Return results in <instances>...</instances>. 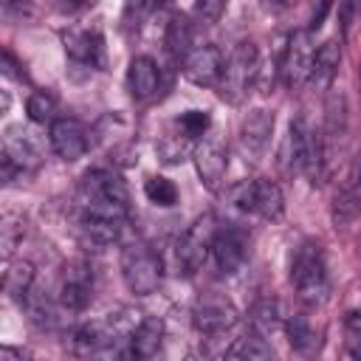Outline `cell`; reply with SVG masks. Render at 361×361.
<instances>
[{
	"instance_id": "603a6c76",
	"label": "cell",
	"mask_w": 361,
	"mask_h": 361,
	"mask_svg": "<svg viewBox=\"0 0 361 361\" xmlns=\"http://www.w3.org/2000/svg\"><path fill=\"white\" fill-rule=\"evenodd\" d=\"M192 20L186 14H172L166 23V34H164V45L169 51V56L175 62L183 65V59L192 54Z\"/></svg>"
},
{
	"instance_id": "f1b7e54d",
	"label": "cell",
	"mask_w": 361,
	"mask_h": 361,
	"mask_svg": "<svg viewBox=\"0 0 361 361\" xmlns=\"http://www.w3.org/2000/svg\"><path fill=\"white\" fill-rule=\"evenodd\" d=\"M23 234H25L23 217L20 214H3V220H0V254L6 262H11V254L23 243Z\"/></svg>"
},
{
	"instance_id": "f35d334b",
	"label": "cell",
	"mask_w": 361,
	"mask_h": 361,
	"mask_svg": "<svg viewBox=\"0 0 361 361\" xmlns=\"http://www.w3.org/2000/svg\"><path fill=\"white\" fill-rule=\"evenodd\" d=\"M17 175H23L17 166H14V161H8L6 155H0V180L8 186V183H14V178Z\"/></svg>"
},
{
	"instance_id": "4dcf8cb0",
	"label": "cell",
	"mask_w": 361,
	"mask_h": 361,
	"mask_svg": "<svg viewBox=\"0 0 361 361\" xmlns=\"http://www.w3.org/2000/svg\"><path fill=\"white\" fill-rule=\"evenodd\" d=\"M195 147H197V144H192V141L178 130L175 135H164L155 149H158V155H161L164 164H178V161H183L186 155H192Z\"/></svg>"
},
{
	"instance_id": "83f0119b",
	"label": "cell",
	"mask_w": 361,
	"mask_h": 361,
	"mask_svg": "<svg viewBox=\"0 0 361 361\" xmlns=\"http://www.w3.org/2000/svg\"><path fill=\"white\" fill-rule=\"evenodd\" d=\"M23 307H25L28 319H31L34 324H39V327H51V324H56L59 310H62L59 302H54L45 290H31V293L25 296Z\"/></svg>"
},
{
	"instance_id": "9c48e42d",
	"label": "cell",
	"mask_w": 361,
	"mask_h": 361,
	"mask_svg": "<svg viewBox=\"0 0 361 361\" xmlns=\"http://www.w3.org/2000/svg\"><path fill=\"white\" fill-rule=\"evenodd\" d=\"M248 251H251V240H248L245 228H240V226H220L217 228L214 243H212V259L223 276L243 271V265L248 262Z\"/></svg>"
},
{
	"instance_id": "52a82bcc",
	"label": "cell",
	"mask_w": 361,
	"mask_h": 361,
	"mask_svg": "<svg viewBox=\"0 0 361 361\" xmlns=\"http://www.w3.org/2000/svg\"><path fill=\"white\" fill-rule=\"evenodd\" d=\"M231 200L240 212L245 214H257L262 220H279L285 212V197L282 189L268 180V178H254V180H243L231 189Z\"/></svg>"
},
{
	"instance_id": "8d00e7d4",
	"label": "cell",
	"mask_w": 361,
	"mask_h": 361,
	"mask_svg": "<svg viewBox=\"0 0 361 361\" xmlns=\"http://www.w3.org/2000/svg\"><path fill=\"white\" fill-rule=\"evenodd\" d=\"M223 11H226V3H220V0H200V3H195V8H192L195 20L203 23V25L217 23V20L223 17Z\"/></svg>"
},
{
	"instance_id": "6da1fadb",
	"label": "cell",
	"mask_w": 361,
	"mask_h": 361,
	"mask_svg": "<svg viewBox=\"0 0 361 361\" xmlns=\"http://www.w3.org/2000/svg\"><path fill=\"white\" fill-rule=\"evenodd\" d=\"M276 164L282 175H307L313 183H319L327 175V158H324V141L322 133L313 130L305 118H293L288 124V133L279 144Z\"/></svg>"
},
{
	"instance_id": "484cf974",
	"label": "cell",
	"mask_w": 361,
	"mask_h": 361,
	"mask_svg": "<svg viewBox=\"0 0 361 361\" xmlns=\"http://www.w3.org/2000/svg\"><path fill=\"white\" fill-rule=\"evenodd\" d=\"M248 322H251V333H257V336H271L274 330H279L282 327V305L276 302V299H259L254 307H251V313H248Z\"/></svg>"
},
{
	"instance_id": "b9f144b4",
	"label": "cell",
	"mask_w": 361,
	"mask_h": 361,
	"mask_svg": "<svg viewBox=\"0 0 361 361\" xmlns=\"http://www.w3.org/2000/svg\"><path fill=\"white\" fill-rule=\"evenodd\" d=\"M11 107V96H8V90H0V113H6Z\"/></svg>"
},
{
	"instance_id": "ac0fdd59",
	"label": "cell",
	"mask_w": 361,
	"mask_h": 361,
	"mask_svg": "<svg viewBox=\"0 0 361 361\" xmlns=\"http://www.w3.org/2000/svg\"><path fill=\"white\" fill-rule=\"evenodd\" d=\"M271 133H274V113H268V110H251L243 118V127H240V149L245 152V158L257 161L265 152Z\"/></svg>"
},
{
	"instance_id": "8992f818",
	"label": "cell",
	"mask_w": 361,
	"mask_h": 361,
	"mask_svg": "<svg viewBox=\"0 0 361 361\" xmlns=\"http://www.w3.org/2000/svg\"><path fill=\"white\" fill-rule=\"evenodd\" d=\"M313 62H316V45H313V31L299 28L285 39V48L279 51V79L285 87L299 90L313 79Z\"/></svg>"
},
{
	"instance_id": "7bdbcfd3",
	"label": "cell",
	"mask_w": 361,
	"mask_h": 361,
	"mask_svg": "<svg viewBox=\"0 0 361 361\" xmlns=\"http://www.w3.org/2000/svg\"><path fill=\"white\" fill-rule=\"evenodd\" d=\"M358 186H361V155H358V164H355V178H353Z\"/></svg>"
},
{
	"instance_id": "d6986e66",
	"label": "cell",
	"mask_w": 361,
	"mask_h": 361,
	"mask_svg": "<svg viewBox=\"0 0 361 361\" xmlns=\"http://www.w3.org/2000/svg\"><path fill=\"white\" fill-rule=\"evenodd\" d=\"M344 135H347V99L341 90H330L327 107H324V130H322L327 164H330V155L336 152V147L344 141Z\"/></svg>"
},
{
	"instance_id": "d590c367",
	"label": "cell",
	"mask_w": 361,
	"mask_h": 361,
	"mask_svg": "<svg viewBox=\"0 0 361 361\" xmlns=\"http://www.w3.org/2000/svg\"><path fill=\"white\" fill-rule=\"evenodd\" d=\"M90 361H135L130 353V338H116L110 341L102 353H96Z\"/></svg>"
},
{
	"instance_id": "e575fe53",
	"label": "cell",
	"mask_w": 361,
	"mask_h": 361,
	"mask_svg": "<svg viewBox=\"0 0 361 361\" xmlns=\"http://www.w3.org/2000/svg\"><path fill=\"white\" fill-rule=\"evenodd\" d=\"M344 344H347V353L361 361V310H350L347 319H344Z\"/></svg>"
},
{
	"instance_id": "30bf717a",
	"label": "cell",
	"mask_w": 361,
	"mask_h": 361,
	"mask_svg": "<svg viewBox=\"0 0 361 361\" xmlns=\"http://www.w3.org/2000/svg\"><path fill=\"white\" fill-rule=\"evenodd\" d=\"M93 299V268L82 259L68 262L65 274H62V285H59V307L65 313H82Z\"/></svg>"
},
{
	"instance_id": "4fadbf2b",
	"label": "cell",
	"mask_w": 361,
	"mask_h": 361,
	"mask_svg": "<svg viewBox=\"0 0 361 361\" xmlns=\"http://www.w3.org/2000/svg\"><path fill=\"white\" fill-rule=\"evenodd\" d=\"M223 51L217 45H197L192 48V54L183 59V76L197 85V87H217L220 76H223Z\"/></svg>"
},
{
	"instance_id": "836d02e7",
	"label": "cell",
	"mask_w": 361,
	"mask_h": 361,
	"mask_svg": "<svg viewBox=\"0 0 361 361\" xmlns=\"http://www.w3.org/2000/svg\"><path fill=\"white\" fill-rule=\"evenodd\" d=\"M358 209H361V195L350 186V189H344V192H338V195H336L333 220H336L338 226H344V223H350V220L358 214Z\"/></svg>"
},
{
	"instance_id": "74e56055",
	"label": "cell",
	"mask_w": 361,
	"mask_h": 361,
	"mask_svg": "<svg viewBox=\"0 0 361 361\" xmlns=\"http://www.w3.org/2000/svg\"><path fill=\"white\" fill-rule=\"evenodd\" d=\"M20 65L14 62V56H11V51L8 48H3V56H0V71L6 73V76H14V79H23V73L17 71Z\"/></svg>"
},
{
	"instance_id": "3957f363",
	"label": "cell",
	"mask_w": 361,
	"mask_h": 361,
	"mask_svg": "<svg viewBox=\"0 0 361 361\" xmlns=\"http://www.w3.org/2000/svg\"><path fill=\"white\" fill-rule=\"evenodd\" d=\"M257 76H259V48H257V42L243 39L234 45V51L228 54V59L223 65V76L217 82L220 99L228 104H243V99L248 96Z\"/></svg>"
},
{
	"instance_id": "d6a6232c",
	"label": "cell",
	"mask_w": 361,
	"mask_h": 361,
	"mask_svg": "<svg viewBox=\"0 0 361 361\" xmlns=\"http://www.w3.org/2000/svg\"><path fill=\"white\" fill-rule=\"evenodd\" d=\"M175 127H178L189 141H203L206 133H209V127H212V113H209V110H186V113L175 121Z\"/></svg>"
},
{
	"instance_id": "5bb4252c",
	"label": "cell",
	"mask_w": 361,
	"mask_h": 361,
	"mask_svg": "<svg viewBox=\"0 0 361 361\" xmlns=\"http://www.w3.org/2000/svg\"><path fill=\"white\" fill-rule=\"evenodd\" d=\"M48 141H51V149L62 158V161H76L87 152V127L79 121V118H71V116H62L51 124L48 130Z\"/></svg>"
},
{
	"instance_id": "7c38bea8",
	"label": "cell",
	"mask_w": 361,
	"mask_h": 361,
	"mask_svg": "<svg viewBox=\"0 0 361 361\" xmlns=\"http://www.w3.org/2000/svg\"><path fill=\"white\" fill-rule=\"evenodd\" d=\"M8 161H14V166L20 172H34L42 166L45 155H42V147L39 141L34 138V133H28L23 124H14V127H6L3 133V152Z\"/></svg>"
},
{
	"instance_id": "ba28073f",
	"label": "cell",
	"mask_w": 361,
	"mask_h": 361,
	"mask_svg": "<svg viewBox=\"0 0 361 361\" xmlns=\"http://www.w3.org/2000/svg\"><path fill=\"white\" fill-rule=\"evenodd\" d=\"M237 322H240V313L231 305V299L223 296V293H214V290L197 296V302L192 307V324H195V330L203 333V336H212V338L228 333Z\"/></svg>"
},
{
	"instance_id": "cb8c5ba5",
	"label": "cell",
	"mask_w": 361,
	"mask_h": 361,
	"mask_svg": "<svg viewBox=\"0 0 361 361\" xmlns=\"http://www.w3.org/2000/svg\"><path fill=\"white\" fill-rule=\"evenodd\" d=\"M34 265L28 259H17V262H6V271H3V288L11 299H17L20 305L25 302V296L34 290Z\"/></svg>"
},
{
	"instance_id": "5b68a950",
	"label": "cell",
	"mask_w": 361,
	"mask_h": 361,
	"mask_svg": "<svg viewBox=\"0 0 361 361\" xmlns=\"http://www.w3.org/2000/svg\"><path fill=\"white\" fill-rule=\"evenodd\" d=\"M121 276L130 293L149 296L161 288V279H164L161 257L144 243H130L121 248Z\"/></svg>"
},
{
	"instance_id": "7402d4cb",
	"label": "cell",
	"mask_w": 361,
	"mask_h": 361,
	"mask_svg": "<svg viewBox=\"0 0 361 361\" xmlns=\"http://www.w3.org/2000/svg\"><path fill=\"white\" fill-rule=\"evenodd\" d=\"M288 341L296 353L313 355L322 347V327H316L307 313H296L288 319Z\"/></svg>"
},
{
	"instance_id": "1f68e13d",
	"label": "cell",
	"mask_w": 361,
	"mask_h": 361,
	"mask_svg": "<svg viewBox=\"0 0 361 361\" xmlns=\"http://www.w3.org/2000/svg\"><path fill=\"white\" fill-rule=\"evenodd\" d=\"M144 195H147L149 203H155V206H161V209H169V206L178 203V189H175V183H172L169 178H164V175L147 178Z\"/></svg>"
},
{
	"instance_id": "2e32d148",
	"label": "cell",
	"mask_w": 361,
	"mask_h": 361,
	"mask_svg": "<svg viewBox=\"0 0 361 361\" xmlns=\"http://www.w3.org/2000/svg\"><path fill=\"white\" fill-rule=\"evenodd\" d=\"M118 336H116V330H113V324L107 322V319H102V322H85V324H79L73 333H71V338H68V347H71V353L73 355H79V358H93L96 353H102L110 341H116Z\"/></svg>"
},
{
	"instance_id": "f546056e",
	"label": "cell",
	"mask_w": 361,
	"mask_h": 361,
	"mask_svg": "<svg viewBox=\"0 0 361 361\" xmlns=\"http://www.w3.org/2000/svg\"><path fill=\"white\" fill-rule=\"evenodd\" d=\"M25 113L34 124H54L56 121V99L48 90H34L25 102Z\"/></svg>"
},
{
	"instance_id": "d4e9b609",
	"label": "cell",
	"mask_w": 361,
	"mask_h": 361,
	"mask_svg": "<svg viewBox=\"0 0 361 361\" xmlns=\"http://www.w3.org/2000/svg\"><path fill=\"white\" fill-rule=\"evenodd\" d=\"M338 65H341V39H336V37L333 39H324L316 48V62H313V79L310 82L327 87L333 82Z\"/></svg>"
},
{
	"instance_id": "9a60e30c",
	"label": "cell",
	"mask_w": 361,
	"mask_h": 361,
	"mask_svg": "<svg viewBox=\"0 0 361 361\" xmlns=\"http://www.w3.org/2000/svg\"><path fill=\"white\" fill-rule=\"evenodd\" d=\"M192 158H195V166H197L200 180H203L212 192L220 189V183H223V178H226V169H228L226 144H223L220 138H203V141H197Z\"/></svg>"
},
{
	"instance_id": "44dd1931",
	"label": "cell",
	"mask_w": 361,
	"mask_h": 361,
	"mask_svg": "<svg viewBox=\"0 0 361 361\" xmlns=\"http://www.w3.org/2000/svg\"><path fill=\"white\" fill-rule=\"evenodd\" d=\"M161 338H164V324L155 316H144L138 322V327L130 336V353L135 361H152L161 350Z\"/></svg>"
},
{
	"instance_id": "ab89813d",
	"label": "cell",
	"mask_w": 361,
	"mask_h": 361,
	"mask_svg": "<svg viewBox=\"0 0 361 361\" xmlns=\"http://www.w3.org/2000/svg\"><path fill=\"white\" fill-rule=\"evenodd\" d=\"M0 361H28V350L14 347V344H3V350H0Z\"/></svg>"
},
{
	"instance_id": "277c9868",
	"label": "cell",
	"mask_w": 361,
	"mask_h": 361,
	"mask_svg": "<svg viewBox=\"0 0 361 361\" xmlns=\"http://www.w3.org/2000/svg\"><path fill=\"white\" fill-rule=\"evenodd\" d=\"M217 220L212 212L200 214L175 243V265H178V274L183 276H195L206 259L212 257V243H214V234H217Z\"/></svg>"
},
{
	"instance_id": "ffe728a7",
	"label": "cell",
	"mask_w": 361,
	"mask_h": 361,
	"mask_svg": "<svg viewBox=\"0 0 361 361\" xmlns=\"http://www.w3.org/2000/svg\"><path fill=\"white\" fill-rule=\"evenodd\" d=\"M161 87V71L152 56H135L127 71V90L135 102H149Z\"/></svg>"
},
{
	"instance_id": "60d3db41",
	"label": "cell",
	"mask_w": 361,
	"mask_h": 361,
	"mask_svg": "<svg viewBox=\"0 0 361 361\" xmlns=\"http://www.w3.org/2000/svg\"><path fill=\"white\" fill-rule=\"evenodd\" d=\"M330 11V3H322L319 6V11H313V20H310V31H319L322 28V20H324V14Z\"/></svg>"
},
{
	"instance_id": "e0dca14e",
	"label": "cell",
	"mask_w": 361,
	"mask_h": 361,
	"mask_svg": "<svg viewBox=\"0 0 361 361\" xmlns=\"http://www.w3.org/2000/svg\"><path fill=\"white\" fill-rule=\"evenodd\" d=\"M65 51L73 62L87 68L104 65V39L96 28H73L65 34Z\"/></svg>"
},
{
	"instance_id": "4316f807",
	"label": "cell",
	"mask_w": 361,
	"mask_h": 361,
	"mask_svg": "<svg viewBox=\"0 0 361 361\" xmlns=\"http://www.w3.org/2000/svg\"><path fill=\"white\" fill-rule=\"evenodd\" d=\"M79 226H82L85 240H90L96 245H113V243H118V237L124 231V223L110 220V217H79Z\"/></svg>"
},
{
	"instance_id": "8fae6325",
	"label": "cell",
	"mask_w": 361,
	"mask_h": 361,
	"mask_svg": "<svg viewBox=\"0 0 361 361\" xmlns=\"http://www.w3.org/2000/svg\"><path fill=\"white\" fill-rule=\"evenodd\" d=\"M90 200H107L130 209V189L118 172L93 169L82 178V186H79V203H90Z\"/></svg>"
},
{
	"instance_id": "7a4b0ae2",
	"label": "cell",
	"mask_w": 361,
	"mask_h": 361,
	"mask_svg": "<svg viewBox=\"0 0 361 361\" xmlns=\"http://www.w3.org/2000/svg\"><path fill=\"white\" fill-rule=\"evenodd\" d=\"M290 282L307 305H322L330 293V276H327V262L324 251L316 240L299 243V248L290 257Z\"/></svg>"
}]
</instances>
